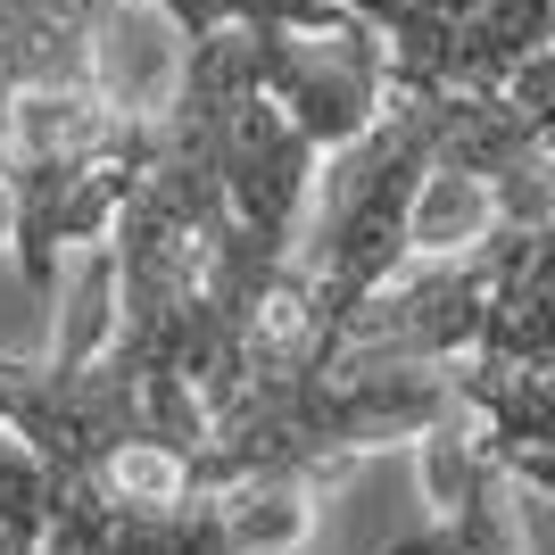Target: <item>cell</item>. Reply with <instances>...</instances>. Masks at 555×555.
<instances>
[{
	"instance_id": "2",
	"label": "cell",
	"mask_w": 555,
	"mask_h": 555,
	"mask_svg": "<svg viewBox=\"0 0 555 555\" xmlns=\"http://www.w3.org/2000/svg\"><path fill=\"white\" fill-rule=\"evenodd\" d=\"M464 415L456 398V357H332V365H257L241 390L208 415V440L183 464L191 489L257 481V473H315L373 456V448H406L431 423Z\"/></svg>"
},
{
	"instance_id": "7",
	"label": "cell",
	"mask_w": 555,
	"mask_h": 555,
	"mask_svg": "<svg viewBox=\"0 0 555 555\" xmlns=\"http://www.w3.org/2000/svg\"><path fill=\"white\" fill-rule=\"evenodd\" d=\"M50 464L17 440V431H0V555H34L42 547V522H50Z\"/></svg>"
},
{
	"instance_id": "5",
	"label": "cell",
	"mask_w": 555,
	"mask_h": 555,
	"mask_svg": "<svg viewBox=\"0 0 555 555\" xmlns=\"http://www.w3.org/2000/svg\"><path fill=\"white\" fill-rule=\"evenodd\" d=\"M423 481H431V522L390 539L382 555H531L522 514H514V473L481 448L473 415H448L423 431Z\"/></svg>"
},
{
	"instance_id": "6",
	"label": "cell",
	"mask_w": 555,
	"mask_h": 555,
	"mask_svg": "<svg viewBox=\"0 0 555 555\" xmlns=\"http://www.w3.org/2000/svg\"><path fill=\"white\" fill-rule=\"evenodd\" d=\"M42 9H92V17H108L116 0H42ZM150 9H166L183 42L224 34V25H249V34H340V25H365V17H348L340 0H150Z\"/></svg>"
},
{
	"instance_id": "9",
	"label": "cell",
	"mask_w": 555,
	"mask_h": 555,
	"mask_svg": "<svg viewBox=\"0 0 555 555\" xmlns=\"http://www.w3.org/2000/svg\"><path fill=\"white\" fill-rule=\"evenodd\" d=\"M547 166H555V150H547Z\"/></svg>"
},
{
	"instance_id": "8",
	"label": "cell",
	"mask_w": 555,
	"mask_h": 555,
	"mask_svg": "<svg viewBox=\"0 0 555 555\" xmlns=\"http://www.w3.org/2000/svg\"><path fill=\"white\" fill-rule=\"evenodd\" d=\"M0 249H9V191H0Z\"/></svg>"
},
{
	"instance_id": "1",
	"label": "cell",
	"mask_w": 555,
	"mask_h": 555,
	"mask_svg": "<svg viewBox=\"0 0 555 555\" xmlns=\"http://www.w3.org/2000/svg\"><path fill=\"white\" fill-rule=\"evenodd\" d=\"M448 100L456 92H390L357 141L315 166V216L299 232V357L282 365H332L348 324L382 299V282L415 257V208L440 175Z\"/></svg>"
},
{
	"instance_id": "3",
	"label": "cell",
	"mask_w": 555,
	"mask_h": 555,
	"mask_svg": "<svg viewBox=\"0 0 555 555\" xmlns=\"http://www.w3.org/2000/svg\"><path fill=\"white\" fill-rule=\"evenodd\" d=\"M158 158V108H125L108 83H34L9 92L0 116V191H9V249L25 282L50 291L67 249L108 241L125 191Z\"/></svg>"
},
{
	"instance_id": "4",
	"label": "cell",
	"mask_w": 555,
	"mask_h": 555,
	"mask_svg": "<svg viewBox=\"0 0 555 555\" xmlns=\"http://www.w3.org/2000/svg\"><path fill=\"white\" fill-rule=\"evenodd\" d=\"M315 473L191 489L166 456H116L108 473L50 489L34 555H299L315 531Z\"/></svg>"
}]
</instances>
